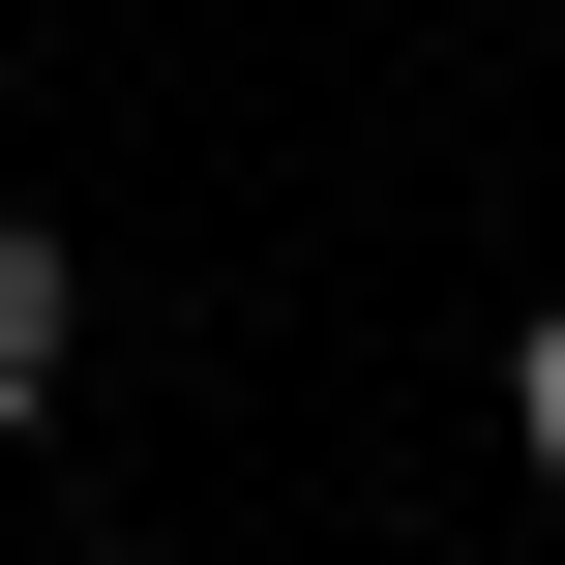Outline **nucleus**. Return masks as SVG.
I'll use <instances>...</instances> for the list:
<instances>
[{"mask_svg": "<svg viewBox=\"0 0 565 565\" xmlns=\"http://www.w3.org/2000/svg\"><path fill=\"white\" fill-rule=\"evenodd\" d=\"M89 387V268H60V209H0V447Z\"/></svg>", "mask_w": 565, "mask_h": 565, "instance_id": "obj_1", "label": "nucleus"}, {"mask_svg": "<svg viewBox=\"0 0 565 565\" xmlns=\"http://www.w3.org/2000/svg\"><path fill=\"white\" fill-rule=\"evenodd\" d=\"M507 447H536V477H565V298H536V328H507Z\"/></svg>", "mask_w": 565, "mask_h": 565, "instance_id": "obj_2", "label": "nucleus"}]
</instances>
